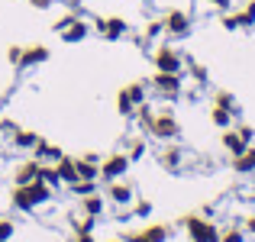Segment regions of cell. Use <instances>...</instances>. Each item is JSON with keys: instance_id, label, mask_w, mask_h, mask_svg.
I'll return each mask as SVG.
<instances>
[{"instance_id": "6da1fadb", "label": "cell", "mask_w": 255, "mask_h": 242, "mask_svg": "<svg viewBox=\"0 0 255 242\" xmlns=\"http://www.w3.org/2000/svg\"><path fill=\"white\" fill-rule=\"evenodd\" d=\"M52 191H55V187L42 184V181H32V184H13L10 204L16 207V210L29 213V210H36V207L49 204V200H52Z\"/></svg>"}, {"instance_id": "7a4b0ae2", "label": "cell", "mask_w": 255, "mask_h": 242, "mask_svg": "<svg viewBox=\"0 0 255 242\" xmlns=\"http://www.w3.org/2000/svg\"><path fill=\"white\" fill-rule=\"evenodd\" d=\"M142 104H145V84H142V81H132V84H126L123 91L117 94V110H120V117H132V113H136Z\"/></svg>"}, {"instance_id": "3957f363", "label": "cell", "mask_w": 255, "mask_h": 242, "mask_svg": "<svg viewBox=\"0 0 255 242\" xmlns=\"http://www.w3.org/2000/svg\"><path fill=\"white\" fill-rule=\"evenodd\" d=\"M152 62H155V71H171V75H181L184 71V55H181L174 45H158L152 52Z\"/></svg>"}, {"instance_id": "277c9868", "label": "cell", "mask_w": 255, "mask_h": 242, "mask_svg": "<svg viewBox=\"0 0 255 242\" xmlns=\"http://www.w3.org/2000/svg\"><path fill=\"white\" fill-rule=\"evenodd\" d=\"M145 132H149V136H155V139H162V142H171V139L181 136V123L171 117V113H155Z\"/></svg>"}, {"instance_id": "5b68a950", "label": "cell", "mask_w": 255, "mask_h": 242, "mask_svg": "<svg viewBox=\"0 0 255 242\" xmlns=\"http://www.w3.org/2000/svg\"><path fill=\"white\" fill-rule=\"evenodd\" d=\"M152 87H155L158 97L174 100V97H181V91H184V78L171 75V71H155V75H152Z\"/></svg>"}, {"instance_id": "8992f818", "label": "cell", "mask_w": 255, "mask_h": 242, "mask_svg": "<svg viewBox=\"0 0 255 242\" xmlns=\"http://www.w3.org/2000/svg\"><path fill=\"white\" fill-rule=\"evenodd\" d=\"M184 230L191 242H220V230L204 217H184Z\"/></svg>"}, {"instance_id": "52a82bcc", "label": "cell", "mask_w": 255, "mask_h": 242, "mask_svg": "<svg viewBox=\"0 0 255 242\" xmlns=\"http://www.w3.org/2000/svg\"><path fill=\"white\" fill-rule=\"evenodd\" d=\"M91 29H97L107 42H117V39H123L126 32H129V23H126L123 16H97Z\"/></svg>"}, {"instance_id": "ba28073f", "label": "cell", "mask_w": 255, "mask_h": 242, "mask_svg": "<svg viewBox=\"0 0 255 242\" xmlns=\"http://www.w3.org/2000/svg\"><path fill=\"white\" fill-rule=\"evenodd\" d=\"M129 155L126 152H113V155H107V158H100V178L104 181H120L126 171H129Z\"/></svg>"}, {"instance_id": "9c48e42d", "label": "cell", "mask_w": 255, "mask_h": 242, "mask_svg": "<svg viewBox=\"0 0 255 242\" xmlns=\"http://www.w3.org/2000/svg\"><path fill=\"white\" fill-rule=\"evenodd\" d=\"M162 19H165V32L171 39H184L191 32V13H184V10H168Z\"/></svg>"}, {"instance_id": "30bf717a", "label": "cell", "mask_w": 255, "mask_h": 242, "mask_svg": "<svg viewBox=\"0 0 255 242\" xmlns=\"http://www.w3.org/2000/svg\"><path fill=\"white\" fill-rule=\"evenodd\" d=\"M58 36H62V42H68V45L84 42V39L91 36V23H87V19H81V16H75V19H71V23L62 29V32H58Z\"/></svg>"}, {"instance_id": "8fae6325", "label": "cell", "mask_w": 255, "mask_h": 242, "mask_svg": "<svg viewBox=\"0 0 255 242\" xmlns=\"http://www.w3.org/2000/svg\"><path fill=\"white\" fill-rule=\"evenodd\" d=\"M39 168H42V161H39V158L19 161L16 171H13V184H32V181H39Z\"/></svg>"}, {"instance_id": "7c38bea8", "label": "cell", "mask_w": 255, "mask_h": 242, "mask_svg": "<svg viewBox=\"0 0 255 242\" xmlns=\"http://www.w3.org/2000/svg\"><path fill=\"white\" fill-rule=\"evenodd\" d=\"M165 239H168V226H162V223L145 226V230L129 233V236H126V242H165Z\"/></svg>"}, {"instance_id": "4fadbf2b", "label": "cell", "mask_w": 255, "mask_h": 242, "mask_svg": "<svg viewBox=\"0 0 255 242\" xmlns=\"http://www.w3.org/2000/svg\"><path fill=\"white\" fill-rule=\"evenodd\" d=\"M107 197H110V204H117V207L132 204V184H126V181H110Z\"/></svg>"}, {"instance_id": "5bb4252c", "label": "cell", "mask_w": 255, "mask_h": 242, "mask_svg": "<svg viewBox=\"0 0 255 242\" xmlns=\"http://www.w3.org/2000/svg\"><path fill=\"white\" fill-rule=\"evenodd\" d=\"M65 152L58 149V145H52V142H45V139H39L36 142V149H32V158H39L42 165H55L58 158H62Z\"/></svg>"}, {"instance_id": "9a60e30c", "label": "cell", "mask_w": 255, "mask_h": 242, "mask_svg": "<svg viewBox=\"0 0 255 242\" xmlns=\"http://www.w3.org/2000/svg\"><path fill=\"white\" fill-rule=\"evenodd\" d=\"M49 62V49L45 45H26L23 58H19V68H32V65H42Z\"/></svg>"}, {"instance_id": "2e32d148", "label": "cell", "mask_w": 255, "mask_h": 242, "mask_svg": "<svg viewBox=\"0 0 255 242\" xmlns=\"http://www.w3.org/2000/svg\"><path fill=\"white\" fill-rule=\"evenodd\" d=\"M55 168H58L62 184H75V181H78V161L71 158V155H62V158L55 161Z\"/></svg>"}, {"instance_id": "e0dca14e", "label": "cell", "mask_w": 255, "mask_h": 242, "mask_svg": "<svg viewBox=\"0 0 255 242\" xmlns=\"http://www.w3.org/2000/svg\"><path fill=\"white\" fill-rule=\"evenodd\" d=\"M246 145H249V142H246V139L239 136L236 129H223V149L230 152L233 158H236V155H243V152H246Z\"/></svg>"}, {"instance_id": "ac0fdd59", "label": "cell", "mask_w": 255, "mask_h": 242, "mask_svg": "<svg viewBox=\"0 0 255 242\" xmlns=\"http://www.w3.org/2000/svg\"><path fill=\"white\" fill-rule=\"evenodd\" d=\"M78 181H97L100 178V161H91L84 155H78Z\"/></svg>"}, {"instance_id": "d6986e66", "label": "cell", "mask_w": 255, "mask_h": 242, "mask_svg": "<svg viewBox=\"0 0 255 242\" xmlns=\"http://www.w3.org/2000/svg\"><path fill=\"white\" fill-rule=\"evenodd\" d=\"M181 158H184V152H181L178 145H168V149L158 152V165L168 168V171H178V168H181Z\"/></svg>"}, {"instance_id": "ffe728a7", "label": "cell", "mask_w": 255, "mask_h": 242, "mask_svg": "<svg viewBox=\"0 0 255 242\" xmlns=\"http://www.w3.org/2000/svg\"><path fill=\"white\" fill-rule=\"evenodd\" d=\"M233 168H236L239 174H255V145H246L243 155L233 158Z\"/></svg>"}, {"instance_id": "44dd1931", "label": "cell", "mask_w": 255, "mask_h": 242, "mask_svg": "<svg viewBox=\"0 0 255 242\" xmlns=\"http://www.w3.org/2000/svg\"><path fill=\"white\" fill-rule=\"evenodd\" d=\"M233 117H236L233 110H226V107H217V104H213V110H210V123L217 126V129H230V126H233Z\"/></svg>"}, {"instance_id": "7402d4cb", "label": "cell", "mask_w": 255, "mask_h": 242, "mask_svg": "<svg viewBox=\"0 0 255 242\" xmlns=\"http://www.w3.org/2000/svg\"><path fill=\"white\" fill-rule=\"evenodd\" d=\"M36 142H39V136L32 129H16V132H13V145L23 149V152H32V149H36Z\"/></svg>"}, {"instance_id": "603a6c76", "label": "cell", "mask_w": 255, "mask_h": 242, "mask_svg": "<svg viewBox=\"0 0 255 242\" xmlns=\"http://www.w3.org/2000/svg\"><path fill=\"white\" fill-rule=\"evenodd\" d=\"M81 210L87 213V217L97 220L100 213H104V197H100V194H87V197H81Z\"/></svg>"}, {"instance_id": "cb8c5ba5", "label": "cell", "mask_w": 255, "mask_h": 242, "mask_svg": "<svg viewBox=\"0 0 255 242\" xmlns=\"http://www.w3.org/2000/svg\"><path fill=\"white\" fill-rule=\"evenodd\" d=\"M233 16H236V26H239V29H249V26H255V0H249V3H246L243 10H236Z\"/></svg>"}, {"instance_id": "d4e9b609", "label": "cell", "mask_w": 255, "mask_h": 242, "mask_svg": "<svg viewBox=\"0 0 255 242\" xmlns=\"http://www.w3.org/2000/svg\"><path fill=\"white\" fill-rule=\"evenodd\" d=\"M39 181L58 191V184H62V178H58V168H55V165H42V168H39Z\"/></svg>"}, {"instance_id": "484cf974", "label": "cell", "mask_w": 255, "mask_h": 242, "mask_svg": "<svg viewBox=\"0 0 255 242\" xmlns=\"http://www.w3.org/2000/svg\"><path fill=\"white\" fill-rule=\"evenodd\" d=\"M126 155H129V161H139V158L145 155V139L142 136L129 139V142H126Z\"/></svg>"}, {"instance_id": "4316f807", "label": "cell", "mask_w": 255, "mask_h": 242, "mask_svg": "<svg viewBox=\"0 0 255 242\" xmlns=\"http://www.w3.org/2000/svg\"><path fill=\"white\" fill-rule=\"evenodd\" d=\"M213 104H217V107H226V110H233V113H239V104H236V97H233L230 91H217Z\"/></svg>"}, {"instance_id": "83f0119b", "label": "cell", "mask_w": 255, "mask_h": 242, "mask_svg": "<svg viewBox=\"0 0 255 242\" xmlns=\"http://www.w3.org/2000/svg\"><path fill=\"white\" fill-rule=\"evenodd\" d=\"M68 187L78 194V197H87V194H97V181H75V184H68Z\"/></svg>"}, {"instance_id": "f1b7e54d", "label": "cell", "mask_w": 255, "mask_h": 242, "mask_svg": "<svg viewBox=\"0 0 255 242\" xmlns=\"http://www.w3.org/2000/svg\"><path fill=\"white\" fill-rule=\"evenodd\" d=\"M165 32V19H152L149 26H145V42H149V39H158Z\"/></svg>"}, {"instance_id": "f546056e", "label": "cell", "mask_w": 255, "mask_h": 242, "mask_svg": "<svg viewBox=\"0 0 255 242\" xmlns=\"http://www.w3.org/2000/svg\"><path fill=\"white\" fill-rule=\"evenodd\" d=\"M220 242H246V233L243 230H226V233H220Z\"/></svg>"}, {"instance_id": "4dcf8cb0", "label": "cell", "mask_w": 255, "mask_h": 242, "mask_svg": "<svg viewBox=\"0 0 255 242\" xmlns=\"http://www.w3.org/2000/svg\"><path fill=\"white\" fill-rule=\"evenodd\" d=\"M191 78L197 81V84H207V68H204V65H197V62H191Z\"/></svg>"}, {"instance_id": "1f68e13d", "label": "cell", "mask_w": 255, "mask_h": 242, "mask_svg": "<svg viewBox=\"0 0 255 242\" xmlns=\"http://www.w3.org/2000/svg\"><path fill=\"white\" fill-rule=\"evenodd\" d=\"M13 230H16V226H13V220H0V242H6L13 236Z\"/></svg>"}, {"instance_id": "d6a6232c", "label": "cell", "mask_w": 255, "mask_h": 242, "mask_svg": "<svg viewBox=\"0 0 255 242\" xmlns=\"http://www.w3.org/2000/svg\"><path fill=\"white\" fill-rule=\"evenodd\" d=\"M6 58H10V65H16V68H19V58H23V49H19V45H10V49H6Z\"/></svg>"}, {"instance_id": "836d02e7", "label": "cell", "mask_w": 255, "mask_h": 242, "mask_svg": "<svg viewBox=\"0 0 255 242\" xmlns=\"http://www.w3.org/2000/svg\"><path fill=\"white\" fill-rule=\"evenodd\" d=\"M91 230H94V217H84L75 223V233H91Z\"/></svg>"}, {"instance_id": "e575fe53", "label": "cell", "mask_w": 255, "mask_h": 242, "mask_svg": "<svg viewBox=\"0 0 255 242\" xmlns=\"http://www.w3.org/2000/svg\"><path fill=\"white\" fill-rule=\"evenodd\" d=\"M236 132H239V136H243V139H246V142H249V145H252V139H255V129H252V126H246V123H243V126H239V129H236Z\"/></svg>"}, {"instance_id": "d590c367", "label": "cell", "mask_w": 255, "mask_h": 242, "mask_svg": "<svg viewBox=\"0 0 255 242\" xmlns=\"http://www.w3.org/2000/svg\"><path fill=\"white\" fill-rule=\"evenodd\" d=\"M149 213H152V204L149 200H139L136 204V217H149Z\"/></svg>"}, {"instance_id": "8d00e7d4", "label": "cell", "mask_w": 255, "mask_h": 242, "mask_svg": "<svg viewBox=\"0 0 255 242\" xmlns=\"http://www.w3.org/2000/svg\"><path fill=\"white\" fill-rule=\"evenodd\" d=\"M204 3H210L213 10H223V13H226V10H230V3H233V0H204Z\"/></svg>"}, {"instance_id": "74e56055", "label": "cell", "mask_w": 255, "mask_h": 242, "mask_svg": "<svg viewBox=\"0 0 255 242\" xmlns=\"http://www.w3.org/2000/svg\"><path fill=\"white\" fill-rule=\"evenodd\" d=\"M52 3H58V0H29V6H36V10H49Z\"/></svg>"}, {"instance_id": "f35d334b", "label": "cell", "mask_w": 255, "mask_h": 242, "mask_svg": "<svg viewBox=\"0 0 255 242\" xmlns=\"http://www.w3.org/2000/svg\"><path fill=\"white\" fill-rule=\"evenodd\" d=\"M78 242H94V239H91V233H78Z\"/></svg>"}, {"instance_id": "ab89813d", "label": "cell", "mask_w": 255, "mask_h": 242, "mask_svg": "<svg viewBox=\"0 0 255 242\" xmlns=\"http://www.w3.org/2000/svg\"><path fill=\"white\" fill-rule=\"evenodd\" d=\"M246 230H249V233H252V236H255V217L249 220V223H246Z\"/></svg>"}, {"instance_id": "60d3db41", "label": "cell", "mask_w": 255, "mask_h": 242, "mask_svg": "<svg viewBox=\"0 0 255 242\" xmlns=\"http://www.w3.org/2000/svg\"><path fill=\"white\" fill-rule=\"evenodd\" d=\"M113 242H120V239H113Z\"/></svg>"}]
</instances>
